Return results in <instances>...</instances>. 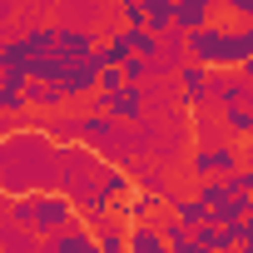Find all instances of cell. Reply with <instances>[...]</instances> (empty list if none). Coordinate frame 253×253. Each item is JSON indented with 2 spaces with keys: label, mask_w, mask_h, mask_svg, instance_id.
Instances as JSON below:
<instances>
[{
  "label": "cell",
  "mask_w": 253,
  "mask_h": 253,
  "mask_svg": "<svg viewBox=\"0 0 253 253\" xmlns=\"http://www.w3.org/2000/svg\"><path fill=\"white\" fill-rule=\"evenodd\" d=\"M194 194L209 204V213L213 209H223L228 199H233V189H228V179H194Z\"/></svg>",
  "instance_id": "d6986e66"
},
{
  "label": "cell",
  "mask_w": 253,
  "mask_h": 253,
  "mask_svg": "<svg viewBox=\"0 0 253 253\" xmlns=\"http://www.w3.org/2000/svg\"><path fill=\"white\" fill-rule=\"evenodd\" d=\"M10 218L25 228V233H35V238H50V233H60V228H70V223H80V213H75V204L60 194V189H35V194H15L10 199Z\"/></svg>",
  "instance_id": "3957f363"
},
{
  "label": "cell",
  "mask_w": 253,
  "mask_h": 253,
  "mask_svg": "<svg viewBox=\"0 0 253 253\" xmlns=\"http://www.w3.org/2000/svg\"><path fill=\"white\" fill-rule=\"evenodd\" d=\"M144 30L159 40L174 30V0H144Z\"/></svg>",
  "instance_id": "e0dca14e"
},
{
  "label": "cell",
  "mask_w": 253,
  "mask_h": 253,
  "mask_svg": "<svg viewBox=\"0 0 253 253\" xmlns=\"http://www.w3.org/2000/svg\"><path fill=\"white\" fill-rule=\"evenodd\" d=\"M174 80H179V104H184V109H209V104H204L209 65H199V60H184V65L174 70Z\"/></svg>",
  "instance_id": "ba28073f"
},
{
  "label": "cell",
  "mask_w": 253,
  "mask_h": 253,
  "mask_svg": "<svg viewBox=\"0 0 253 253\" xmlns=\"http://www.w3.org/2000/svg\"><path fill=\"white\" fill-rule=\"evenodd\" d=\"M70 99H65V89H60V80H25V109H45V114H55V109H65Z\"/></svg>",
  "instance_id": "4fadbf2b"
},
{
  "label": "cell",
  "mask_w": 253,
  "mask_h": 253,
  "mask_svg": "<svg viewBox=\"0 0 253 253\" xmlns=\"http://www.w3.org/2000/svg\"><path fill=\"white\" fill-rule=\"evenodd\" d=\"M60 164H55V139L40 124H20L15 134H0V194H35V189H55Z\"/></svg>",
  "instance_id": "6da1fadb"
},
{
  "label": "cell",
  "mask_w": 253,
  "mask_h": 253,
  "mask_svg": "<svg viewBox=\"0 0 253 253\" xmlns=\"http://www.w3.org/2000/svg\"><path fill=\"white\" fill-rule=\"evenodd\" d=\"M233 75H238L243 84H253V55H248V60H238V65H233Z\"/></svg>",
  "instance_id": "484cf974"
},
{
  "label": "cell",
  "mask_w": 253,
  "mask_h": 253,
  "mask_svg": "<svg viewBox=\"0 0 253 253\" xmlns=\"http://www.w3.org/2000/svg\"><path fill=\"white\" fill-rule=\"evenodd\" d=\"M0 253H45V243L10 218V199L5 194H0Z\"/></svg>",
  "instance_id": "52a82bcc"
},
{
  "label": "cell",
  "mask_w": 253,
  "mask_h": 253,
  "mask_svg": "<svg viewBox=\"0 0 253 253\" xmlns=\"http://www.w3.org/2000/svg\"><path fill=\"white\" fill-rule=\"evenodd\" d=\"M30 40L25 35H10V40H0V70H30Z\"/></svg>",
  "instance_id": "ac0fdd59"
},
{
  "label": "cell",
  "mask_w": 253,
  "mask_h": 253,
  "mask_svg": "<svg viewBox=\"0 0 253 253\" xmlns=\"http://www.w3.org/2000/svg\"><path fill=\"white\" fill-rule=\"evenodd\" d=\"M213 20V5L209 0H174V30L179 35H189V30H199V25H209Z\"/></svg>",
  "instance_id": "5bb4252c"
},
{
  "label": "cell",
  "mask_w": 253,
  "mask_h": 253,
  "mask_svg": "<svg viewBox=\"0 0 253 253\" xmlns=\"http://www.w3.org/2000/svg\"><path fill=\"white\" fill-rule=\"evenodd\" d=\"M233 253H253V238H238V248Z\"/></svg>",
  "instance_id": "83f0119b"
},
{
  "label": "cell",
  "mask_w": 253,
  "mask_h": 253,
  "mask_svg": "<svg viewBox=\"0 0 253 253\" xmlns=\"http://www.w3.org/2000/svg\"><path fill=\"white\" fill-rule=\"evenodd\" d=\"M119 20L129 25V30H139L144 25V0H119Z\"/></svg>",
  "instance_id": "7402d4cb"
},
{
  "label": "cell",
  "mask_w": 253,
  "mask_h": 253,
  "mask_svg": "<svg viewBox=\"0 0 253 253\" xmlns=\"http://www.w3.org/2000/svg\"><path fill=\"white\" fill-rule=\"evenodd\" d=\"M119 70H124V84H149V80H154L149 60H139V55H129V60H124Z\"/></svg>",
  "instance_id": "44dd1931"
},
{
  "label": "cell",
  "mask_w": 253,
  "mask_h": 253,
  "mask_svg": "<svg viewBox=\"0 0 253 253\" xmlns=\"http://www.w3.org/2000/svg\"><path fill=\"white\" fill-rule=\"evenodd\" d=\"M94 45H99L94 30H84V25H55V55H60V60H80V55H89Z\"/></svg>",
  "instance_id": "30bf717a"
},
{
  "label": "cell",
  "mask_w": 253,
  "mask_h": 253,
  "mask_svg": "<svg viewBox=\"0 0 253 253\" xmlns=\"http://www.w3.org/2000/svg\"><path fill=\"white\" fill-rule=\"evenodd\" d=\"M144 84H119V89H109V94H94L89 104L99 109V114H109V119H119V124H144Z\"/></svg>",
  "instance_id": "5b68a950"
},
{
  "label": "cell",
  "mask_w": 253,
  "mask_h": 253,
  "mask_svg": "<svg viewBox=\"0 0 253 253\" xmlns=\"http://www.w3.org/2000/svg\"><path fill=\"white\" fill-rule=\"evenodd\" d=\"M99 55L89 50V55H80V60H65V70H60V89H65V99L70 104H89L94 99V89H99Z\"/></svg>",
  "instance_id": "277c9868"
},
{
  "label": "cell",
  "mask_w": 253,
  "mask_h": 253,
  "mask_svg": "<svg viewBox=\"0 0 253 253\" xmlns=\"http://www.w3.org/2000/svg\"><path fill=\"white\" fill-rule=\"evenodd\" d=\"M218 144H223V139H218ZM218 144L189 149V179H223V169H218Z\"/></svg>",
  "instance_id": "2e32d148"
},
{
  "label": "cell",
  "mask_w": 253,
  "mask_h": 253,
  "mask_svg": "<svg viewBox=\"0 0 253 253\" xmlns=\"http://www.w3.org/2000/svg\"><path fill=\"white\" fill-rule=\"evenodd\" d=\"M124 248H129V253H169V243H164V233H159L154 218L124 223Z\"/></svg>",
  "instance_id": "8fae6325"
},
{
  "label": "cell",
  "mask_w": 253,
  "mask_h": 253,
  "mask_svg": "<svg viewBox=\"0 0 253 253\" xmlns=\"http://www.w3.org/2000/svg\"><path fill=\"white\" fill-rule=\"evenodd\" d=\"M0 109H5V114H20V109H25V89H0Z\"/></svg>",
  "instance_id": "cb8c5ba5"
},
{
  "label": "cell",
  "mask_w": 253,
  "mask_h": 253,
  "mask_svg": "<svg viewBox=\"0 0 253 253\" xmlns=\"http://www.w3.org/2000/svg\"><path fill=\"white\" fill-rule=\"evenodd\" d=\"M40 243H45V253H99L94 228H84V223H70V228H60V233H50Z\"/></svg>",
  "instance_id": "9c48e42d"
},
{
  "label": "cell",
  "mask_w": 253,
  "mask_h": 253,
  "mask_svg": "<svg viewBox=\"0 0 253 253\" xmlns=\"http://www.w3.org/2000/svg\"><path fill=\"white\" fill-rule=\"evenodd\" d=\"M55 164H60V179H55V189L75 204V213L80 218H89V223H99L104 213H109V194H104V179H99V169H104V159L89 149V144H55Z\"/></svg>",
  "instance_id": "7a4b0ae2"
},
{
  "label": "cell",
  "mask_w": 253,
  "mask_h": 253,
  "mask_svg": "<svg viewBox=\"0 0 253 253\" xmlns=\"http://www.w3.org/2000/svg\"><path fill=\"white\" fill-rule=\"evenodd\" d=\"M119 84H124V70H119V65H104V70H99V89H94V94H109V89H119Z\"/></svg>",
  "instance_id": "603a6c76"
},
{
  "label": "cell",
  "mask_w": 253,
  "mask_h": 253,
  "mask_svg": "<svg viewBox=\"0 0 253 253\" xmlns=\"http://www.w3.org/2000/svg\"><path fill=\"white\" fill-rule=\"evenodd\" d=\"M228 15H238V20H253V0H228Z\"/></svg>",
  "instance_id": "d4e9b609"
},
{
  "label": "cell",
  "mask_w": 253,
  "mask_h": 253,
  "mask_svg": "<svg viewBox=\"0 0 253 253\" xmlns=\"http://www.w3.org/2000/svg\"><path fill=\"white\" fill-rule=\"evenodd\" d=\"M129 179H134V189H144V194H154V199H169V194H174L169 169H164L159 159H139V164L129 169Z\"/></svg>",
  "instance_id": "7c38bea8"
},
{
  "label": "cell",
  "mask_w": 253,
  "mask_h": 253,
  "mask_svg": "<svg viewBox=\"0 0 253 253\" xmlns=\"http://www.w3.org/2000/svg\"><path fill=\"white\" fill-rule=\"evenodd\" d=\"M243 159H248V164H253V134H248V139H243Z\"/></svg>",
  "instance_id": "f1b7e54d"
},
{
  "label": "cell",
  "mask_w": 253,
  "mask_h": 253,
  "mask_svg": "<svg viewBox=\"0 0 253 253\" xmlns=\"http://www.w3.org/2000/svg\"><path fill=\"white\" fill-rule=\"evenodd\" d=\"M124 30H129V25H124ZM129 55H139V60H159V35H149L144 25L129 30Z\"/></svg>",
  "instance_id": "ffe728a7"
},
{
  "label": "cell",
  "mask_w": 253,
  "mask_h": 253,
  "mask_svg": "<svg viewBox=\"0 0 253 253\" xmlns=\"http://www.w3.org/2000/svg\"><path fill=\"white\" fill-rule=\"evenodd\" d=\"M243 99H253V84H243L233 70H209V84H204V104L218 114V109H228V104H243Z\"/></svg>",
  "instance_id": "8992f818"
},
{
  "label": "cell",
  "mask_w": 253,
  "mask_h": 253,
  "mask_svg": "<svg viewBox=\"0 0 253 253\" xmlns=\"http://www.w3.org/2000/svg\"><path fill=\"white\" fill-rule=\"evenodd\" d=\"M218 124H223V134H228V139H248V134H253V99L218 109Z\"/></svg>",
  "instance_id": "9a60e30c"
},
{
  "label": "cell",
  "mask_w": 253,
  "mask_h": 253,
  "mask_svg": "<svg viewBox=\"0 0 253 253\" xmlns=\"http://www.w3.org/2000/svg\"><path fill=\"white\" fill-rule=\"evenodd\" d=\"M243 238H253V213H243Z\"/></svg>",
  "instance_id": "4316f807"
},
{
  "label": "cell",
  "mask_w": 253,
  "mask_h": 253,
  "mask_svg": "<svg viewBox=\"0 0 253 253\" xmlns=\"http://www.w3.org/2000/svg\"><path fill=\"white\" fill-rule=\"evenodd\" d=\"M5 10H10V0H0V20H5Z\"/></svg>",
  "instance_id": "f546056e"
}]
</instances>
